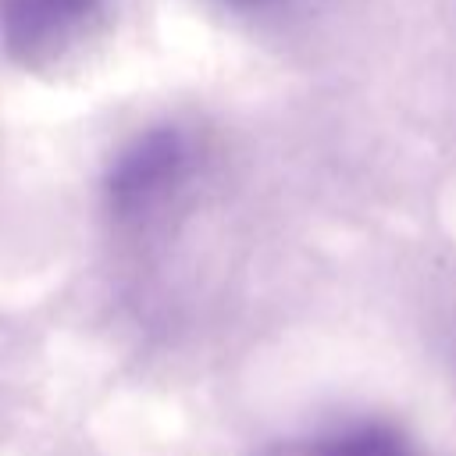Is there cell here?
Returning <instances> with one entry per match:
<instances>
[{"instance_id": "cell-1", "label": "cell", "mask_w": 456, "mask_h": 456, "mask_svg": "<svg viewBox=\"0 0 456 456\" xmlns=\"http://www.w3.org/2000/svg\"><path fill=\"white\" fill-rule=\"evenodd\" d=\"M192 171L196 146L182 128H146L114 153L103 175V203L118 224H142L185 189Z\"/></svg>"}, {"instance_id": "cell-2", "label": "cell", "mask_w": 456, "mask_h": 456, "mask_svg": "<svg viewBox=\"0 0 456 456\" xmlns=\"http://www.w3.org/2000/svg\"><path fill=\"white\" fill-rule=\"evenodd\" d=\"M110 0H0V43L28 71H53L107 25Z\"/></svg>"}, {"instance_id": "cell-3", "label": "cell", "mask_w": 456, "mask_h": 456, "mask_svg": "<svg viewBox=\"0 0 456 456\" xmlns=\"http://www.w3.org/2000/svg\"><path fill=\"white\" fill-rule=\"evenodd\" d=\"M310 456H417V449L381 420H353L328 431Z\"/></svg>"}, {"instance_id": "cell-4", "label": "cell", "mask_w": 456, "mask_h": 456, "mask_svg": "<svg viewBox=\"0 0 456 456\" xmlns=\"http://www.w3.org/2000/svg\"><path fill=\"white\" fill-rule=\"evenodd\" d=\"M221 4H228L232 11H242V14H260V11L278 7L281 0H221Z\"/></svg>"}]
</instances>
